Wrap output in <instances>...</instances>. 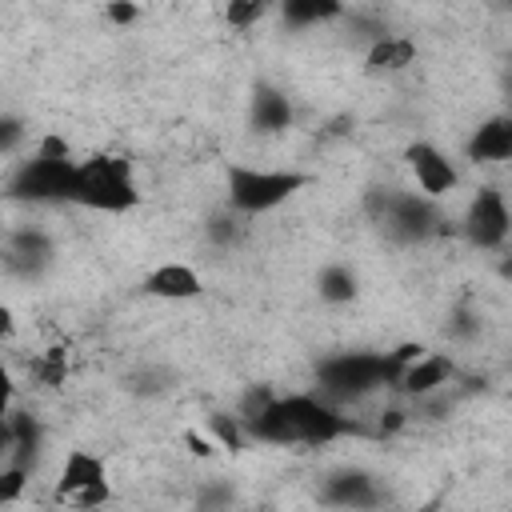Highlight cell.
<instances>
[{"mask_svg": "<svg viewBox=\"0 0 512 512\" xmlns=\"http://www.w3.org/2000/svg\"><path fill=\"white\" fill-rule=\"evenodd\" d=\"M264 12H268V4H264V0H224V24H228V28H236V32H244V28L260 24V20H264Z\"/></svg>", "mask_w": 512, "mask_h": 512, "instance_id": "22", "label": "cell"}, {"mask_svg": "<svg viewBox=\"0 0 512 512\" xmlns=\"http://www.w3.org/2000/svg\"><path fill=\"white\" fill-rule=\"evenodd\" d=\"M52 500L56 504H68V508L108 504L112 500V476H108L104 456H96L88 448H68L64 460H60V472H56Z\"/></svg>", "mask_w": 512, "mask_h": 512, "instance_id": "7", "label": "cell"}, {"mask_svg": "<svg viewBox=\"0 0 512 512\" xmlns=\"http://www.w3.org/2000/svg\"><path fill=\"white\" fill-rule=\"evenodd\" d=\"M240 424H244L248 440L272 444V448H324V444H336V440L360 432L356 420L344 416V408L320 392H288V396L272 392Z\"/></svg>", "mask_w": 512, "mask_h": 512, "instance_id": "1", "label": "cell"}, {"mask_svg": "<svg viewBox=\"0 0 512 512\" xmlns=\"http://www.w3.org/2000/svg\"><path fill=\"white\" fill-rule=\"evenodd\" d=\"M28 148V124L16 112H0V156H20Z\"/></svg>", "mask_w": 512, "mask_h": 512, "instance_id": "24", "label": "cell"}, {"mask_svg": "<svg viewBox=\"0 0 512 512\" xmlns=\"http://www.w3.org/2000/svg\"><path fill=\"white\" fill-rule=\"evenodd\" d=\"M28 484H32L28 464H20V460H4V464H0V508L20 504L24 492H28Z\"/></svg>", "mask_w": 512, "mask_h": 512, "instance_id": "20", "label": "cell"}, {"mask_svg": "<svg viewBox=\"0 0 512 512\" xmlns=\"http://www.w3.org/2000/svg\"><path fill=\"white\" fill-rule=\"evenodd\" d=\"M316 392L328 396L332 404H348V400H364L380 388H392L396 380V360L392 352H340L328 356L316 372Z\"/></svg>", "mask_w": 512, "mask_h": 512, "instance_id": "5", "label": "cell"}, {"mask_svg": "<svg viewBox=\"0 0 512 512\" xmlns=\"http://www.w3.org/2000/svg\"><path fill=\"white\" fill-rule=\"evenodd\" d=\"M144 296L152 300H164V304H184V300H196L204 292V276L196 264L188 260H160L156 268H148L144 276Z\"/></svg>", "mask_w": 512, "mask_h": 512, "instance_id": "11", "label": "cell"}, {"mask_svg": "<svg viewBox=\"0 0 512 512\" xmlns=\"http://www.w3.org/2000/svg\"><path fill=\"white\" fill-rule=\"evenodd\" d=\"M372 216L384 228V236L396 244H424L444 224L440 200L424 192H408V188H380L372 196Z\"/></svg>", "mask_w": 512, "mask_h": 512, "instance_id": "6", "label": "cell"}, {"mask_svg": "<svg viewBox=\"0 0 512 512\" xmlns=\"http://www.w3.org/2000/svg\"><path fill=\"white\" fill-rule=\"evenodd\" d=\"M4 268L12 272V276H24V280H32V276H40L48 264H52V240L40 232V228H16L12 236H8V244H4Z\"/></svg>", "mask_w": 512, "mask_h": 512, "instance_id": "13", "label": "cell"}, {"mask_svg": "<svg viewBox=\"0 0 512 512\" xmlns=\"http://www.w3.org/2000/svg\"><path fill=\"white\" fill-rule=\"evenodd\" d=\"M404 164H408V172H412L416 192H424V196H432V200H448V196L460 188V168H456V160H452L440 144H432V140H412V144L404 148Z\"/></svg>", "mask_w": 512, "mask_h": 512, "instance_id": "9", "label": "cell"}, {"mask_svg": "<svg viewBox=\"0 0 512 512\" xmlns=\"http://www.w3.org/2000/svg\"><path fill=\"white\" fill-rule=\"evenodd\" d=\"M72 168H76V156H72L68 140L48 132L32 148L20 152V160L12 164L8 180H4V192L20 204H68Z\"/></svg>", "mask_w": 512, "mask_h": 512, "instance_id": "2", "label": "cell"}, {"mask_svg": "<svg viewBox=\"0 0 512 512\" xmlns=\"http://www.w3.org/2000/svg\"><path fill=\"white\" fill-rule=\"evenodd\" d=\"M452 360H448V352H428V348H420L416 356H408L400 368H396V380H392V388L400 392V396H408V400H424V396H432V392H444L448 384H452Z\"/></svg>", "mask_w": 512, "mask_h": 512, "instance_id": "10", "label": "cell"}, {"mask_svg": "<svg viewBox=\"0 0 512 512\" xmlns=\"http://www.w3.org/2000/svg\"><path fill=\"white\" fill-rule=\"evenodd\" d=\"M316 292L324 304H352L356 292H360V280L348 264H324L320 276H316Z\"/></svg>", "mask_w": 512, "mask_h": 512, "instance_id": "18", "label": "cell"}, {"mask_svg": "<svg viewBox=\"0 0 512 512\" xmlns=\"http://www.w3.org/2000/svg\"><path fill=\"white\" fill-rule=\"evenodd\" d=\"M188 448H192L196 456H204V460H208V456L216 452V440H204V436H192V432H188Z\"/></svg>", "mask_w": 512, "mask_h": 512, "instance_id": "30", "label": "cell"}, {"mask_svg": "<svg viewBox=\"0 0 512 512\" xmlns=\"http://www.w3.org/2000/svg\"><path fill=\"white\" fill-rule=\"evenodd\" d=\"M16 328H20L16 308H12L8 300H0V344H4V340H12V336H16Z\"/></svg>", "mask_w": 512, "mask_h": 512, "instance_id": "28", "label": "cell"}, {"mask_svg": "<svg viewBox=\"0 0 512 512\" xmlns=\"http://www.w3.org/2000/svg\"><path fill=\"white\" fill-rule=\"evenodd\" d=\"M312 184L300 168H256V164H228L224 168V204L240 212L244 220L268 216L280 204H288L296 192Z\"/></svg>", "mask_w": 512, "mask_h": 512, "instance_id": "4", "label": "cell"}, {"mask_svg": "<svg viewBox=\"0 0 512 512\" xmlns=\"http://www.w3.org/2000/svg\"><path fill=\"white\" fill-rule=\"evenodd\" d=\"M104 16H108V24L128 28V24L140 20V4L136 0H104Z\"/></svg>", "mask_w": 512, "mask_h": 512, "instance_id": "26", "label": "cell"}, {"mask_svg": "<svg viewBox=\"0 0 512 512\" xmlns=\"http://www.w3.org/2000/svg\"><path fill=\"white\" fill-rule=\"evenodd\" d=\"M464 156L472 164H504L512 160V116L496 112V116H484L468 140H464Z\"/></svg>", "mask_w": 512, "mask_h": 512, "instance_id": "12", "label": "cell"}, {"mask_svg": "<svg viewBox=\"0 0 512 512\" xmlns=\"http://www.w3.org/2000/svg\"><path fill=\"white\" fill-rule=\"evenodd\" d=\"M12 460V428H8V416H0V464Z\"/></svg>", "mask_w": 512, "mask_h": 512, "instance_id": "29", "label": "cell"}, {"mask_svg": "<svg viewBox=\"0 0 512 512\" xmlns=\"http://www.w3.org/2000/svg\"><path fill=\"white\" fill-rule=\"evenodd\" d=\"M208 428H212V440H216V448L240 452V448L248 444V432H244V424H240V416H236V412H216V416L208 420Z\"/></svg>", "mask_w": 512, "mask_h": 512, "instance_id": "21", "label": "cell"}, {"mask_svg": "<svg viewBox=\"0 0 512 512\" xmlns=\"http://www.w3.org/2000/svg\"><path fill=\"white\" fill-rule=\"evenodd\" d=\"M64 376H68V352L64 348H48V352H40L32 360V380L40 388H60Z\"/></svg>", "mask_w": 512, "mask_h": 512, "instance_id": "19", "label": "cell"}, {"mask_svg": "<svg viewBox=\"0 0 512 512\" xmlns=\"http://www.w3.org/2000/svg\"><path fill=\"white\" fill-rule=\"evenodd\" d=\"M416 64V40L412 36H396V32H380L368 40L364 48V72L368 76H400Z\"/></svg>", "mask_w": 512, "mask_h": 512, "instance_id": "14", "label": "cell"}, {"mask_svg": "<svg viewBox=\"0 0 512 512\" xmlns=\"http://www.w3.org/2000/svg\"><path fill=\"white\" fill-rule=\"evenodd\" d=\"M16 396H20L16 372L8 368V360H0V416H8V412L16 408Z\"/></svg>", "mask_w": 512, "mask_h": 512, "instance_id": "27", "label": "cell"}, {"mask_svg": "<svg viewBox=\"0 0 512 512\" xmlns=\"http://www.w3.org/2000/svg\"><path fill=\"white\" fill-rule=\"evenodd\" d=\"M208 236H212V244L216 248H232L240 236H244V216L240 212H216L212 220H208Z\"/></svg>", "mask_w": 512, "mask_h": 512, "instance_id": "23", "label": "cell"}, {"mask_svg": "<svg viewBox=\"0 0 512 512\" xmlns=\"http://www.w3.org/2000/svg\"><path fill=\"white\" fill-rule=\"evenodd\" d=\"M68 204L84 212H104V216H124L140 204V180L128 156L120 152H88L72 168V188Z\"/></svg>", "mask_w": 512, "mask_h": 512, "instance_id": "3", "label": "cell"}, {"mask_svg": "<svg viewBox=\"0 0 512 512\" xmlns=\"http://www.w3.org/2000/svg\"><path fill=\"white\" fill-rule=\"evenodd\" d=\"M252 128L256 132H288L292 128V100L288 92L272 88V84H256L252 92Z\"/></svg>", "mask_w": 512, "mask_h": 512, "instance_id": "16", "label": "cell"}, {"mask_svg": "<svg viewBox=\"0 0 512 512\" xmlns=\"http://www.w3.org/2000/svg\"><path fill=\"white\" fill-rule=\"evenodd\" d=\"M132 392H140V396H156V392H164L168 388V372L164 368H148V372H132V384H128Z\"/></svg>", "mask_w": 512, "mask_h": 512, "instance_id": "25", "label": "cell"}, {"mask_svg": "<svg viewBox=\"0 0 512 512\" xmlns=\"http://www.w3.org/2000/svg\"><path fill=\"white\" fill-rule=\"evenodd\" d=\"M284 24L292 28H312V24H332L344 16V0H280L276 4Z\"/></svg>", "mask_w": 512, "mask_h": 512, "instance_id": "17", "label": "cell"}, {"mask_svg": "<svg viewBox=\"0 0 512 512\" xmlns=\"http://www.w3.org/2000/svg\"><path fill=\"white\" fill-rule=\"evenodd\" d=\"M460 232L476 252H500L508 244L512 232V212H508V196L496 184H480L460 216Z\"/></svg>", "mask_w": 512, "mask_h": 512, "instance_id": "8", "label": "cell"}, {"mask_svg": "<svg viewBox=\"0 0 512 512\" xmlns=\"http://www.w3.org/2000/svg\"><path fill=\"white\" fill-rule=\"evenodd\" d=\"M380 500H384L380 484L360 468L332 472L328 484H324V504H336V508H372Z\"/></svg>", "mask_w": 512, "mask_h": 512, "instance_id": "15", "label": "cell"}]
</instances>
